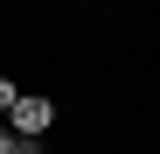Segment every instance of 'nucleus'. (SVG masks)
Wrapping results in <instances>:
<instances>
[{"mask_svg":"<svg viewBox=\"0 0 160 154\" xmlns=\"http://www.w3.org/2000/svg\"><path fill=\"white\" fill-rule=\"evenodd\" d=\"M7 119H14L7 133H21V140H42L49 126H56V105H49V98H35V91H21V105H14Z\"/></svg>","mask_w":160,"mask_h":154,"instance_id":"f257e3e1","label":"nucleus"},{"mask_svg":"<svg viewBox=\"0 0 160 154\" xmlns=\"http://www.w3.org/2000/svg\"><path fill=\"white\" fill-rule=\"evenodd\" d=\"M21 105V91H14V77H0V112H14Z\"/></svg>","mask_w":160,"mask_h":154,"instance_id":"f03ea898","label":"nucleus"},{"mask_svg":"<svg viewBox=\"0 0 160 154\" xmlns=\"http://www.w3.org/2000/svg\"><path fill=\"white\" fill-rule=\"evenodd\" d=\"M7 154H35V140H14V147H7Z\"/></svg>","mask_w":160,"mask_h":154,"instance_id":"7ed1b4c3","label":"nucleus"},{"mask_svg":"<svg viewBox=\"0 0 160 154\" xmlns=\"http://www.w3.org/2000/svg\"><path fill=\"white\" fill-rule=\"evenodd\" d=\"M7 147H14V133H7V126H0V154H7Z\"/></svg>","mask_w":160,"mask_h":154,"instance_id":"20e7f679","label":"nucleus"}]
</instances>
